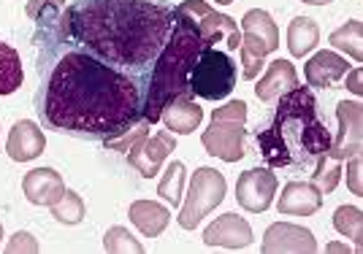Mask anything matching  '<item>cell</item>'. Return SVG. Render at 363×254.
Returning a JSON list of instances; mask_svg holds the SVG:
<instances>
[{
  "label": "cell",
  "mask_w": 363,
  "mask_h": 254,
  "mask_svg": "<svg viewBox=\"0 0 363 254\" xmlns=\"http://www.w3.org/2000/svg\"><path fill=\"white\" fill-rule=\"evenodd\" d=\"M57 22L38 25L33 35L38 46L33 103L41 125L82 141H106L138 125L147 84L68 41Z\"/></svg>",
  "instance_id": "1"
},
{
  "label": "cell",
  "mask_w": 363,
  "mask_h": 254,
  "mask_svg": "<svg viewBox=\"0 0 363 254\" xmlns=\"http://www.w3.org/2000/svg\"><path fill=\"white\" fill-rule=\"evenodd\" d=\"M177 22L168 0H74L57 28L98 60L150 84L152 65Z\"/></svg>",
  "instance_id": "2"
},
{
  "label": "cell",
  "mask_w": 363,
  "mask_h": 254,
  "mask_svg": "<svg viewBox=\"0 0 363 254\" xmlns=\"http://www.w3.org/2000/svg\"><path fill=\"white\" fill-rule=\"evenodd\" d=\"M272 120L255 133L257 151L269 168L290 173H318L331 151V133L320 120L318 100L309 87H293L277 98Z\"/></svg>",
  "instance_id": "3"
},
{
  "label": "cell",
  "mask_w": 363,
  "mask_h": 254,
  "mask_svg": "<svg viewBox=\"0 0 363 254\" xmlns=\"http://www.w3.org/2000/svg\"><path fill=\"white\" fill-rule=\"evenodd\" d=\"M209 46L198 28L187 16L177 11L174 30L168 35L163 52L152 65L150 84H147V103H144V120L155 125L160 122V114L171 100L177 98H193L190 92V71L196 65L201 49Z\"/></svg>",
  "instance_id": "4"
},
{
  "label": "cell",
  "mask_w": 363,
  "mask_h": 254,
  "mask_svg": "<svg viewBox=\"0 0 363 254\" xmlns=\"http://www.w3.org/2000/svg\"><path fill=\"white\" fill-rule=\"evenodd\" d=\"M244 122H247V103L244 100H230V103L214 108L212 125L201 135V144H203L206 154H212L217 160H225V163H239L247 154Z\"/></svg>",
  "instance_id": "5"
},
{
  "label": "cell",
  "mask_w": 363,
  "mask_h": 254,
  "mask_svg": "<svg viewBox=\"0 0 363 254\" xmlns=\"http://www.w3.org/2000/svg\"><path fill=\"white\" fill-rule=\"evenodd\" d=\"M236 79H239V68L230 52L217 46H203L190 71V92L203 100H223L233 92Z\"/></svg>",
  "instance_id": "6"
},
{
  "label": "cell",
  "mask_w": 363,
  "mask_h": 254,
  "mask_svg": "<svg viewBox=\"0 0 363 254\" xmlns=\"http://www.w3.org/2000/svg\"><path fill=\"white\" fill-rule=\"evenodd\" d=\"M225 176L214 168H198L190 179V192H187V203L182 206V214L177 217L179 227L184 230H196L198 222L212 214L223 197H225Z\"/></svg>",
  "instance_id": "7"
},
{
  "label": "cell",
  "mask_w": 363,
  "mask_h": 254,
  "mask_svg": "<svg viewBox=\"0 0 363 254\" xmlns=\"http://www.w3.org/2000/svg\"><path fill=\"white\" fill-rule=\"evenodd\" d=\"M177 11H182L196 25L201 38L209 46H217V49L223 46L225 52H239L242 30H239V25L228 14H217L212 6L203 3V0H184V3L177 6Z\"/></svg>",
  "instance_id": "8"
},
{
  "label": "cell",
  "mask_w": 363,
  "mask_h": 254,
  "mask_svg": "<svg viewBox=\"0 0 363 254\" xmlns=\"http://www.w3.org/2000/svg\"><path fill=\"white\" fill-rule=\"evenodd\" d=\"M279 49V30L277 22L272 19L269 11L252 8L247 11L242 19V46L239 54L255 57V60H266V54H272Z\"/></svg>",
  "instance_id": "9"
},
{
  "label": "cell",
  "mask_w": 363,
  "mask_h": 254,
  "mask_svg": "<svg viewBox=\"0 0 363 254\" xmlns=\"http://www.w3.org/2000/svg\"><path fill=\"white\" fill-rule=\"evenodd\" d=\"M279 181L269 168H250L236 181V200L244 211L260 214L274 203Z\"/></svg>",
  "instance_id": "10"
},
{
  "label": "cell",
  "mask_w": 363,
  "mask_h": 254,
  "mask_svg": "<svg viewBox=\"0 0 363 254\" xmlns=\"http://www.w3.org/2000/svg\"><path fill=\"white\" fill-rule=\"evenodd\" d=\"M174 149H177L174 133L171 130H160V133L141 138L136 146L128 151V163H130V168H136L144 179H152V176L160 173V165H163V160Z\"/></svg>",
  "instance_id": "11"
},
{
  "label": "cell",
  "mask_w": 363,
  "mask_h": 254,
  "mask_svg": "<svg viewBox=\"0 0 363 254\" xmlns=\"http://www.w3.org/2000/svg\"><path fill=\"white\" fill-rule=\"evenodd\" d=\"M336 117H339V135L331 141V160H347L352 154L361 151V103L358 100H342L336 105Z\"/></svg>",
  "instance_id": "12"
},
{
  "label": "cell",
  "mask_w": 363,
  "mask_h": 254,
  "mask_svg": "<svg viewBox=\"0 0 363 254\" xmlns=\"http://www.w3.org/2000/svg\"><path fill=\"white\" fill-rule=\"evenodd\" d=\"M263 252L266 254H282V252H318V241L315 236L301 227V224L290 222H274L266 236H263Z\"/></svg>",
  "instance_id": "13"
},
{
  "label": "cell",
  "mask_w": 363,
  "mask_h": 254,
  "mask_svg": "<svg viewBox=\"0 0 363 254\" xmlns=\"http://www.w3.org/2000/svg\"><path fill=\"white\" fill-rule=\"evenodd\" d=\"M206 246H225V249H244L252 243V227L244 217L223 214L203 230Z\"/></svg>",
  "instance_id": "14"
},
{
  "label": "cell",
  "mask_w": 363,
  "mask_h": 254,
  "mask_svg": "<svg viewBox=\"0 0 363 254\" xmlns=\"http://www.w3.org/2000/svg\"><path fill=\"white\" fill-rule=\"evenodd\" d=\"M46 149V138L44 130L30 120H19L14 122L9 141H6V151L14 163H30L38 154H44Z\"/></svg>",
  "instance_id": "15"
},
{
  "label": "cell",
  "mask_w": 363,
  "mask_h": 254,
  "mask_svg": "<svg viewBox=\"0 0 363 254\" xmlns=\"http://www.w3.org/2000/svg\"><path fill=\"white\" fill-rule=\"evenodd\" d=\"M323 206V192L312 181H290L277 200V209L285 217H312Z\"/></svg>",
  "instance_id": "16"
},
{
  "label": "cell",
  "mask_w": 363,
  "mask_h": 254,
  "mask_svg": "<svg viewBox=\"0 0 363 254\" xmlns=\"http://www.w3.org/2000/svg\"><path fill=\"white\" fill-rule=\"evenodd\" d=\"M22 192L33 206H55L65 192V181L52 168H35L30 173H25Z\"/></svg>",
  "instance_id": "17"
},
{
  "label": "cell",
  "mask_w": 363,
  "mask_h": 254,
  "mask_svg": "<svg viewBox=\"0 0 363 254\" xmlns=\"http://www.w3.org/2000/svg\"><path fill=\"white\" fill-rule=\"evenodd\" d=\"M303 74H306V84H309V87H323V90H325V87L339 84V81L350 74V65H347V60H345L342 54H336V52H318L312 60L306 62Z\"/></svg>",
  "instance_id": "18"
},
{
  "label": "cell",
  "mask_w": 363,
  "mask_h": 254,
  "mask_svg": "<svg viewBox=\"0 0 363 254\" xmlns=\"http://www.w3.org/2000/svg\"><path fill=\"white\" fill-rule=\"evenodd\" d=\"M296 84H298V74H296L293 62L274 60V62H269L266 74L260 76V81H257V87H255V95H257V100L272 103L279 95H285L288 90H293Z\"/></svg>",
  "instance_id": "19"
},
{
  "label": "cell",
  "mask_w": 363,
  "mask_h": 254,
  "mask_svg": "<svg viewBox=\"0 0 363 254\" xmlns=\"http://www.w3.org/2000/svg\"><path fill=\"white\" fill-rule=\"evenodd\" d=\"M160 120L166 125V130H171L174 135H190L201 127L203 120V108L193 100V98H177L163 108Z\"/></svg>",
  "instance_id": "20"
},
{
  "label": "cell",
  "mask_w": 363,
  "mask_h": 254,
  "mask_svg": "<svg viewBox=\"0 0 363 254\" xmlns=\"http://www.w3.org/2000/svg\"><path fill=\"white\" fill-rule=\"evenodd\" d=\"M130 222L136 224L138 230L147 236V238H157L163 230L171 222V211L155 200H136L130 203V211H128Z\"/></svg>",
  "instance_id": "21"
},
{
  "label": "cell",
  "mask_w": 363,
  "mask_h": 254,
  "mask_svg": "<svg viewBox=\"0 0 363 254\" xmlns=\"http://www.w3.org/2000/svg\"><path fill=\"white\" fill-rule=\"evenodd\" d=\"M320 41L318 22L309 16H296L288 28V49L293 57H303L309 54Z\"/></svg>",
  "instance_id": "22"
},
{
  "label": "cell",
  "mask_w": 363,
  "mask_h": 254,
  "mask_svg": "<svg viewBox=\"0 0 363 254\" xmlns=\"http://www.w3.org/2000/svg\"><path fill=\"white\" fill-rule=\"evenodd\" d=\"M25 81L22 57L14 46L0 41V95H14Z\"/></svg>",
  "instance_id": "23"
},
{
  "label": "cell",
  "mask_w": 363,
  "mask_h": 254,
  "mask_svg": "<svg viewBox=\"0 0 363 254\" xmlns=\"http://www.w3.org/2000/svg\"><path fill=\"white\" fill-rule=\"evenodd\" d=\"M361 22L358 19H350L347 25H342L339 30L331 33V46L333 49H339V52H345V54H350L355 62L363 60V49H361Z\"/></svg>",
  "instance_id": "24"
},
{
  "label": "cell",
  "mask_w": 363,
  "mask_h": 254,
  "mask_svg": "<svg viewBox=\"0 0 363 254\" xmlns=\"http://www.w3.org/2000/svg\"><path fill=\"white\" fill-rule=\"evenodd\" d=\"M333 227H336L342 236H347V238L355 243V249L363 246L361 209H355V206H342V209H336V214H333Z\"/></svg>",
  "instance_id": "25"
},
{
  "label": "cell",
  "mask_w": 363,
  "mask_h": 254,
  "mask_svg": "<svg viewBox=\"0 0 363 254\" xmlns=\"http://www.w3.org/2000/svg\"><path fill=\"white\" fill-rule=\"evenodd\" d=\"M184 179H187V173H184V165L179 160H174V163L166 168V173H163V179L157 184V195L168 200V203H174V206H179L182 203V190H184Z\"/></svg>",
  "instance_id": "26"
},
{
  "label": "cell",
  "mask_w": 363,
  "mask_h": 254,
  "mask_svg": "<svg viewBox=\"0 0 363 254\" xmlns=\"http://www.w3.org/2000/svg\"><path fill=\"white\" fill-rule=\"evenodd\" d=\"M52 209V217L57 219L60 224H79L84 219V200L74 192V190H65L62 197L55 203V206H49Z\"/></svg>",
  "instance_id": "27"
},
{
  "label": "cell",
  "mask_w": 363,
  "mask_h": 254,
  "mask_svg": "<svg viewBox=\"0 0 363 254\" xmlns=\"http://www.w3.org/2000/svg\"><path fill=\"white\" fill-rule=\"evenodd\" d=\"M150 135V122L141 120L138 125H133V127H128L125 133L114 135V138H106V141H101L106 149L111 151H130L133 146H136L141 138H147Z\"/></svg>",
  "instance_id": "28"
},
{
  "label": "cell",
  "mask_w": 363,
  "mask_h": 254,
  "mask_svg": "<svg viewBox=\"0 0 363 254\" xmlns=\"http://www.w3.org/2000/svg\"><path fill=\"white\" fill-rule=\"evenodd\" d=\"M62 8H65V0H30L25 11H28V16L35 22V28H38V25L57 22L62 14Z\"/></svg>",
  "instance_id": "29"
},
{
  "label": "cell",
  "mask_w": 363,
  "mask_h": 254,
  "mask_svg": "<svg viewBox=\"0 0 363 254\" xmlns=\"http://www.w3.org/2000/svg\"><path fill=\"white\" fill-rule=\"evenodd\" d=\"M104 249H106V252H114V254H125V252L141 254L144 252V246H141V243L130 236V230H125V227H111V230H108L106 238H104Z\"/></svg>",
  "instance_id": "30"
},
{
  "label": "cell",
  "mask_w": 363,
  "mask_h": 254,
  "mask_svg": "<svg viewBox=\"0 0 363 254\" xmlns=\"http://www.w3.org/2000/svg\"><path fill=\"white\" fill-rule=\"evenodd\" d=\"M6 252H38V243L33 241V236L30 233H16L14 238H11V243L6 246Z\"/></svg>",
  "instance_id": "31"
},
{
  "label": "cell",
  "mask_w": 363,
  "mask_h": 254,
  "mask_svg": "<svg viewBox=\"0 0 363 254\" xmlns=\"http://www.w3.org/2000/svg\"><path fill=\"white\" fill-rule=\"evenodd\" d=\"M358 173H361V157L358 154H352V165H350V187H352V192L361 195V181H358Z\"/></svg>",
  "instance_id": "32"
},
{
  "label": "cell",
  "mask_w": 363,
  "mask_h": 254,
  "mask_svg": "<svg viewBox=\"0 0 363 254\" xmlns=\"http://www.w3.org/2000/svg\"><path fill=\"white\" fill-rule=\"evenodd\" d=\"M350 92L361 95V71H352V74H350Z\"/></svg>",
  "instance_id": "33"
},
{
  "label": "cell",
  "mask_w": 363,
  "mask_h": 254,
  "mask_svg": "<svg viewBox=\"0 0 363 254\" xmlns=\"http://www.w3.org/2000/svg\"><path fill=\"white\" fill-rule=\"evenodd\" d=\"M303 3H309V6H325V3H331V0H303Z\"/></svg>",
  "instance_id": "34"
},
{
  "label": "cell",
  "mask_w": 363,
  "mask_h": 254,
  "mask_svg": "<svg viewBox=\"0 0 363 254\" xmlns=\"http://www.w3.org/2000/svg\"><path fill=\"white\" fill-rule=\"evenodd\" d=\"M217 3H223V6H228V3H233V0H217Z\"/></svg>",
  "instance_id": "35"
},
{
  "label": "cell",
  "mask_w": 363,
  "mask_h": 254,
  "mask_svg": "<svg viewBox=\"0 0 363 254\" xmlns=\"http://www.w3.org/2000/svg\"><path fill=\"white\" fill-rule=\"evenodd\" d=\"M0 238H3V224H0Z\"/></svg>",
  "instance_id": "36"
}]
</instances>
